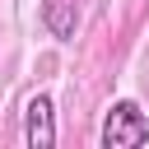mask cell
<instances>
[{
  "instance_id": "7a4b0ae2",
  "label": "cell",
  "mask_w": 149,
  "mask_h": 149,
  "mask_svg": "<svg viewBox=\"0 0 149 149\" xmlns=\"http://www.w3.org/2000/svg\"><path fill=\"white\" fill-rule=\"evenodd\" d=\"M23 144L28 149H51L56 144V112L47 93H33L23 102Z\"/></svg>"
},
{
  "instance_id": "3957f363",
  "label": "cell",
  "mask_w": 149,
  "mask_h": 149,
  "mask_svg": "<svg viewBox=\"0 0 149 149\" xmlns=\"http://www.w3.org/2000/svg\"><path fill=\"white\" fill-rule=\"evenodd\" d=\"M42 23H47V33H51V37L70 42V37H74V23H79L74 0H47V5H42Z\"/></svg>"
},
{
  "instance_id": "6da1fadb",
  "label": "cell",
  "mask_w": 149,
  "mask_h": 149,
  "mask_svg": "<svg viewBox=\"0 0 149 149\" xmlns=\"http://www.w3.org/2000/svg\"><path fill=\"white\" fill-rule=\"evenodd\" d=\"M102 144L107 149H140V144H149V121H144L140 102H130V98L112 102V112L102 116Z\"/></svg>"
}]
</instances>
